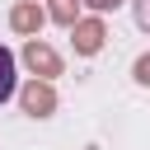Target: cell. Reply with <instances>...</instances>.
<instances>
[{
  "instance_id": "obj_1",
  "label": "cell",
  "mask_w": 150,
  "mask_h": 150,
  "mask_svg": "<svg viewBox=\"0 0 150 150\" xmlns=\"http://www.w3.org/2000/svg\"><path fill=\"white\" fill-rule=\"evenodd\" d=\"M19 89V66H14V52L0 42V103H9Z\"/></svg>"
}]
</instances>
